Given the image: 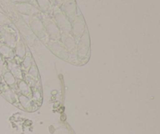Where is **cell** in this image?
I'll return each mask as SVG.
<instances>
[{"label": "cell", "instance_id": "6da1fadb", "mask_svg": "<svg viewBox=\"0 0 160 134\" xmlns=\"http://www.w3.org/2000/svg\"><path fill=\"white\" fill-rule=\"evenodd\" d=\"M50 16L53 19L62 32L71 34V21L62 13L60 7L57 5H52L49 12Z\"/></svg>", "mask_w": 160, "mask_h": 134}, {"label": "cell", "instance_id": "7a4b0ae2", "mask_svg": "<svg viewBox=\"0 0 160 134\" xmlns=\"http://www.w3.org/2000/svg\"><path fill=\"white\" fill-rule=\"evenodd\" d=\"M40 17L43 22L44 27H45L48 39H53V40H59L62 31H60V29L57 26L56 22L52 18L51 16L49 14L42 13L40 14Z\"/></svg>", "mask_w": 160, "mask_h": 134}, {"label": "cell", "instance_id": "3957f363", "mask_svg": "<svg viewBox=\"0 0 160 134\" xmlns=\"http://www.w3.org/2000/svg\"><path fill=\"white\" fill-rule=\"evenodd\" d=\"M29 26L30 29L34 35V36L38 38L44 43H46L47 41L48 40V37L46 34L40 15H34L29 17Z\"/></svg>", "mask_w": 160, "mask_h": 134}, {"label": "cell", "instance_id": "277c9868", "mask_svg": "<svg viewBox=\"0 0 160 134\" xmlns=\"http://www.w3.org/2000/svg\"><path fill=\"white\" fill-rule=\"evenodd\" d=\"M91 40L90 35L88 28H86L84 34L80 38L79 41L77 42V51L76 55L78 59L81 61H85L86 58L88 56L90 52Z\"/></svg>", "mask_w": 160, "mask_h": 134}, {"label": "cell", "instance_id": "5b68a950", "mask_svg": "<svg viewBox=\"0 0 160 134\" xmlns=\"http://www.w3.org/2000/svg\"><path fill=\"white\" fill-rule=\"evenodd\" d=\"M46 46L52 53L56 55L57 57L67 61H69L70 57V54L66 47L62 45V42L59 40H53V39H48L46 42Z\"/></svg>", "mask_w": 160, "mask_h": 134}, {"label": "cell", "instance_id": "8992f818", "mask_svg": "<svg viewBox=\"0 0 160 134\" xmlns=\"http://www.w3.org/2000/svg\"><path fill=\"white\" fill-rule=\"evenodd\" d=\"M86 28V22L84 18V16L81 13V11H78V14L71 21V35L76 42L79 41L80 38L81 37L85 31Z\"/></svg>", "mask_w": 160, "mask_h": 134}, {"label": "cell", "instance_id": "52a82bcc", "mask_svg": "<svg viewBox=\"0 0 160 134\" xmlns=\"http://www.w3.org/2000/svg\"><path fill=\"white\" fill-rule=\"evenodd\" d=\"M1 42L14 49L17 42V35L12 27H0Z\"/></svg>", "mask_w": 160, "mask_h": 134}, {"label": "cell", "instance_id": "ba28073f", "mask_svg": "<svg viewBox=\"0 0 160 134\" xmlns=\"http://www.w3.org/2000/svg\"><path fill=\"white\" fill-rule=\"evenodd\" d=\"M14 6L17 12L22 15L31 17L34 15H40L42 13L37 6L29 3H14Z\"/></svg>", "mask_w": 160, "mask_h": 134}, {"label": "cell", "instance_id": "9c48e42d", "mask_svg": "<svg viewBox=\"0 0 160 134\" xmlns=\"http://www.w3.org/2000/svg\"><path fill=\"white\" fill-rule=\"evenodd\" d=\"M59 7L70 21H72L78 14V8L76 0H63Z\"/></svg>", "mask_w": 160, "mask_h": 134}, {"label": "cell", "instance_id": "30bf717a", "mask_svg": "<svg viewBox=\"0 0 160 134\" xmlns=\"http://www.w3.org/2000/svg\"><path fill=\"white\" fill-rule=\"evenodd\" d=\"M62 45L66 47L67 50L69 51L70 54H76L77 51V42L73 37L71 34L69 33L62 32L61 33L60 39H59Z\"/></svg>", "mask_w": 160, "mask_h": 134}, {"label": "cell", "instance_id": "8fae6325", "mask_svg": "<svg viewBox=\"0 0 160 134\" xmlns=\"http://www.w3.org/2000/svg\"><path fill=\"white\" fill-rule=\"evenodd\" d=\"M27 51H28V49H27L26 44H25L23 38L18 37L17 38V44H16V46L14 48L15 56L18 57L19 59L23 60V57L26 56Z\"/></svg>", "mask_w": 160, "mask_h": 134}, {"label": "cell", "instance_id": "7c38bea8", "mask_svg": "<svg viewBox=\"0 0 160 134\" xmlns=\"http://www.w3.org/2000/svg\"><path fill=\"white\" fill-rule=\"evenodd\" d=\"M1 94L4 97V98L6 100H7L8 101L10 102L12 104H16L18 100H17V96L15 93L12 91V89H11L9 86H8L7 85H2L1 88Z\"/></svg>", "mask_w": 160, "mask_h": 134}, {"label": "cell", "instance_id": "4fadbf2b", "mask_svg": "<svg viewBox=\"0 0 160 134\" xmlns=\"http://www.w3.org/2000/svg\"><path fill=\"white\" fill-rule=\"evenodd\" d=\"M6 68L8 69L9 72H10L13 75V76L16 78L20 80L23 78V72H22V70L15 61H8Z\"/></svg>", "mask_w": 160, "mask_h": 134}, {"label": "cell", "instance_id": "5bb4252c", "mask_svg": "<svg viewBox=\"0 0 160 134\" xmlns=\"http://www.w3.org/2000/svg\"><path fill=\"white\" fill-rule=\"evenodd\" d=\"M17 100L21 105L22 108L28 111H31L33 110V103L28 96L23 94H19L17 96Z\"/></svg>", "mask_w": 160, "mask_h": 134}, {"label": "cell", "instance_id": "9a60e30c", "mask_svg": "<svg viewBox=\"0 0 160 134\" xmlns=\"http://www.w3.org/2000/svg\"><path fill=\"white\" fill-rule=\"evenodd\" d=\"M0 55L6 59H12L15 56L14 49L6 45L2 42H0Z\"/></svg>", "mask_w": 160, "mask_h": 134}, {"label": "cell", "instance_id": "2e32d148", "mask_svg": "<svg viewBox=\"0 0 160 134\" xmlns=\"http://www.w3.org/2000/svg\"><path fill=\"white\" fill-rule=\"evenodd\" d=\"M36 5L42 13H49L52 6L51 0H35Z\"/></svg>", "mask_w": 160, "mask_h": 134}, {"label": "cell", "instance_id": "e0dca14e", "mask_svg": "<svg viewBox=\"0 0 160 134\" xmlns=\"http://www.w3.org/2000/svg\"><path fill=\"white\" fill-rule=\"evenodd\" d=\"M17 85L19 90H20V93H21L22 94H23V95L28 96V95H31V94H32L29 85H28L26 82L23 81V79H20V81L17 83Z\"/></svg>", "mask_w": 160, "mask_h": 134}, {"label": "cell", "instance_id": "ac0fdd59", "mask_svg": "<svg viewBox=\"0 0 160 134\" xmlns=\"http://www.w3.org/2000/svg\"><path fill=\"white\" fill-rule=\"evenodd\" d=\"M2 76L6 85H7L9 87H12V86H15V85L17 84V78H16L15 77L13 76V75L8 70L3 74Z\"/></svg>", "mask_w": 160, "mask_h": 134}, {"label": "cell", "instance_id": "d6986e66", "mask_svg": "<svg viewBox=\"0 0 160 134\" xmlns=\"http://www.w3.org/2000/svg\"><path fill=\"white\" fill-rule=\"evenodd\" d=\"M33 64V58L31 52L27 51L26 56L22 60V67L24 70H29Z\"/></svg>", "mask_w": 160, "mask_h": 134}, {"label": "cell", "instance_id": "ffe728a7", "mask_svg": "<svg viewBox=\"0 0 160 134\" xmlns=\"http://www.w3.org/2000/svg\"><path fill=\"white\" fill-rule=\"evenodd\" d=\"M12 24L9 17L0 11V27H12Z\"/></svg>", "mask_w": 160, "mask_h": 134}, {"label": "cell", "instance_id": "44dd1931", "mask_svg": "<svg viewBox=\"0 0 160 134\" xmlns=\"http://www.w3.org/2000/svg\"><path fill=\"white\" fill-rule=\"evenodd\" d=\"M28 71H29V72H28L29 75H31V76H32L33 78H35L36 77L38 76V72L37 67H36V65L34 63H33L32 65H31V67H30V69Z\"/></svg>", "mask_w": 160, "mask_h": 134}, {"label": "cell", "instance_id": "7402d4cb", "mask_svg": "<svg viewBox=\"0 0 160 134\" xmlns=\"http://www.w3.org/2000/svg\"><path fill=\"white\" fill-rule=\"evenodd\" d=\"M6 71H7V68H6V66L5 65L4 60H3L2 56L0 55V75H3Z\"/></svg>", "mask_w": 160, "mask_h": 134}, {"label": "cell", "instance_id": "603a6c76", "mask_svg": "<svg viewBox=\"0 0 160 134\" xmlns=\"http://www.w3.org/2000/svg\"><path fill=\"white\" fill-rule=\"evenodd\" d=\"M14 3H31V4H34L35 6L36 5V2L35 0H12Z\"/></svg>", "mask_w": 160, "mask_h": 134}, {"label": "cell", "instance_id": "cb8c5ba5", "mask_svg": "<svg viewBox=\"0 0 160 134\" xmlns=\"http://www.w3.org/2000/svg\"><path fill=\"white\" fill-rule=\"evenodd\" d=\"M55 2H56V5H57V6H60L61 4H62V1H63V0H54Z\"/></svg>", "mask_w": 160, "mask_h": 134}, {"label": "cell", "instance_id": "d4e9b609", "mask_svg": "<svg viewBox=\"0 0 160 134\" xmlns=\"http://www.w3.org/2000/svg\"><path fill=\"white\" fill-rule=\"evenodd\" d=\"M1 86H2V77H1V75H0V88H1Z\"/></svg>", "mask_w": 160, "mask_h": 134}, {"label": "cell", "instance_id": "484cf974", "mask_svg": "<svg viewBox=\"0 0 160 134\" xmlns=\"http://www.w3.org/2000/svg\"><path fill=\"white\" fill-rule=\"evenodd\" d=\"M0 42H1V34H0Z\"/></svg>", "mask_w": 160, "mask_h": 134}]
</instances>
